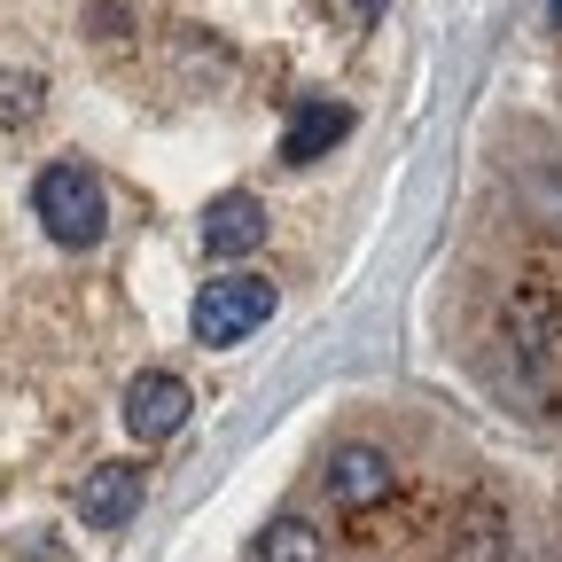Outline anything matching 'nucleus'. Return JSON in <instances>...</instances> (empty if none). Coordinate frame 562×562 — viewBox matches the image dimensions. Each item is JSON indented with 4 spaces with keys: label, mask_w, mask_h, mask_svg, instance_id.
Wrapping results in <instances>:
<instances>
[{
    "label": "nucleus",
    "mask_w": 562,
    "mask_h": 562,
    "mask_svg": "<svg viewBox=\"0 0 562 562\" xmlns=\"http://www.w3.org/2000/svg\"><path fill=\"white\" fill-rule=\"evenodd\" d=\"M344 133H351V110H344V102H305L290 125H281V165H313V157H328Z\"/></svg>",
    "instance_id": "nucleus-9"
},
{
    "label": "nucleus",
    "mask_w": 562,
    "mask_h": 562,
    "mask_svg": "<svg viewBox=\"0 0 562 562\" xmlns=\"http://www.w3.org/2000/svg\"><path fill=\"white\" fill-rule=\"evenodd\" d=\"M87 24H94V40H117V9L102 0V9H87Z\"/></svg>",
    "instance_id": "nucleus-13"
},
{
    "label": "nucleus",
    "mask_w": 562,
    "mask_h": 562,
    "mask_svg": "<svg viewBox=\"0 0 562 562\" xmlns=\"http://www.w3.org/2000/svg\"><path fill=\"white\" fill-rule=\"evenodd\" d=\"M383 9H391V0H344V16H351V24H375Z\"/></svg>",
    "instance_id": "nucleus-12"
},
{
    "label": "nucleus",
    "mask_w": 562,
    "mask_h": 562,
    "mask_svg": "<svg viewBox=\"0 0 562 562\" xmlns=\"http://www.w3.org/2000/svg\"><path fill=\"white\" fill-rule=\"evenodd\" d=\"M446 562H508V508H501V501H469V508L453 516Z\"/></svg>",
    "instance_id": "nucleus-8"
},
{
    "label": "nucleus",
    "mask_w": 562,
    "mask_h": 562,
    "mask_svg": "<svg viewBox=\"0 0 562 562\" xmlns=\"http://www.w3.org/2000/svg\"><path fill=\"white\" fill-rule=\"evenodd\" d=\"M258 562H328V547H321V531L305 516H273L258 531Z\"/></svg>",
    "instance_id": "nucleus-10"
},
{
    "label": "nucleus",
    "mask_w": 562,
    "mask_h": 562,
    "mask_svg": "<svg viewBox=\"0 0 562 562\" xmlns=\"http://www.w3.org/2000/svg\"><path fill=\"white\" fill-rule=\"evenodd\" d=\"M391 492H398V469H391V453H383V446H360V438H351V446H336V453H328V501H336V508L368 516V508H383V501H391Z\"/></svg>",
    "instance_id": "nucleus-5"
},
{
    "label": "nucleus",
    "mask_w": 562,
    "mask_h": 562,
    "mask_svg": "<svg viewBox=\"0 0 562 562\" xmlns=\"http://www.w3.org/2000/svg\"><path fill=\"white\" fill-rule=\"evenodd\" d=\"M140 492H149V469H140V461H94L70 501H79V524L87 531H125L133 508H140Z\"/></svg>",
    "instance_id": "nucleus-4"
},
{
    "label": "nucleus",
    "mask_w": 562,
    "mask_h": 562,
    "mask_svg": "<svg viewBox=\"0 0 562 562\" xmlns=\"http://www.w3.org/2000/svg\"><path fill=\"white\" fill-rule=\"evenodd\" d=\"M266 203L250 195V188H227V195H211L203 203V220H195V235H203V250L211 258H250L258 243H266Z\"/></svg>",
    "instance_id": "nucleus-6"
},
{
    "label": "nucleus",
    "mask_w": 562,
    "mask_h": 562,
    "mask_svg": "<svg viewBox=\"0 0 562 562\" xmlns=\"http://www.w3.org/2000/svg\"><path fill=\"white\" fill-rule=\"evenodd\" d=\"M47 110V79L40 70H0V125H32Z\"/></svg>",
    "instance_id": "nucleus-11"
},
{
    "label": "nucleus",
    "mask_w": 562,
    "mask_h": 562,
    "mask_svg": "<svg viewBox=\"0 0 562 562\" xmlns=\"http://www.w3.org/2000/svg\"><path fill=\"white\" fill-rule=\"evenodd\" d=\"M547 16H554V24H562V0H547Z\"/></svg>",
    "instance_id": "nucleus-14"
},
{
    "label": "nucleus",
    "mask_w": 562,
    "mask_h": 562,
    "mask_svg": "<svg viewBox=\"0 0 562 562\" xmlns=\"http://www.w3.org/2000/svg\"><path fill=\"white\" fill-rule=\"evenodd\" d=\"M125 438L133 446H172L180 430H188V414H195V391L172 375V368H140L133 383H125Z\"/></svg>",
    "instance_id": "nucleus-3"
},
{
    "label": "nucleus",
    "mask_w": 562,
    "mask_h": 562,
    "mask_svg": "<svg viewBox=\"0 0 562 562\" xmlns=\"http://www.w3.org/2000/svg\"><path fill=\"white\" fill-rule=\"evenodd\" d=\"M273 305H281V290H273L266 273H211L203 290H195V305H188V328L211 351H235V344H250L273 321Z\"/></svg>",
    "instance_id": "nucleus-2"
},
{
    "label": "nucleus",
    "mask_w": 562,
    "mask_h": 562,
    "mask_svg": "<svg viewBox=\"0 0 562 562\" xmlns=\"http://www.w3.org/2000/svg\"><path fill=\"white\" fill-rule=\"evenodd\" d=\"M508 344L524 351V360H539V368H554V344H562V297L547 290V281L531 273V281H516V297H508Z\"/></svg>",
    "instance_id": "nucleus-7"
},
{
    "label": "nucleus",
    "mask_w": 562,
    "mask_h": 562,
    "mask_svg": "<svg viewBox=\"0 0 562 562\" xmlns=\"http://www.w3.org/2000/svg\"><path fill=\"white\" fill-rule=\"evenodd\" d=\"M32 220H40L47 243H63V250H94V243L110 235V195H102L94 165L55 157V165L32 180Z\"/></svg>",
    "instance_id": "nucleus-1"
}]
</instances>
